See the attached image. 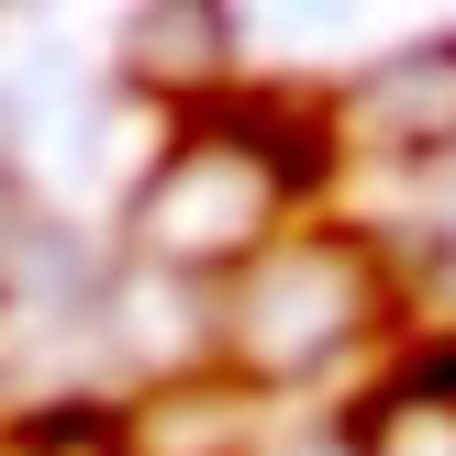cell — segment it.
<instances>
[{
    "label": "cell",
    "mask_w": 456,
    "mask_h": 456,
    "mask_svg": "<svg viewBox=\"0 0 456 456\" xmlns=\"http://www.w3.org/2000/svg\"><path fill=\"white\" fill-rule=\"evenodd\" d=\"M0 456H123L111 445V401H34V412L0 423Z\"/></svg>",
    "instance_id": "8992f818"
},
{
    "label": "cell",
    "mask_w": 456,
    "mask_h": 456,
    "mask_svg": "<svg viewBox=\"0 0 456 456\" xmlns=\"http://www.w3.org/2000/svg\"><path fill=\"white\" fill-rule=\"evenodd\" d=\"M334 145L356 156H456V34L390 45L379 67H356L334 101Z\"/></svg>",
    "instance_id": "3957f363"
},
{
    "label": "cell",
    "mask_w": 456,
    "mask_h": 456,
    "mask_svg": "<svg viewBox=\"0 0 456 456\" xmlns=\"http://www.w3.org/2000/svg\"><path fill=\"white\" fill-rule=\"evenodd\" d=\"M111 445L123 456H256V390L223 368L156 379V390L111 401Z\"/></svg>",
    "instance_id": "5b68a950"
},
{
    "label": "cell",
    "mask_w": 456,
    "mask_h": 456,
    "mask_svg": "<svg viewBox=\"0 0 456 456\" xmlns=\"http://www.w3.org/2000/svg\"><path fill=\"white\" fill-rule=\"evenodd\" d=\"M379 312H390V267L368 234H289L234 267V289L212 312V356L245 390H289V379L334 368Z\"/></svg>",
    "instance_id": "6da1fadb"
},
{
    "label": "cell",
    "mask_w": 456,
    "mask_h": 456,
    "mask_svg": "<svg viewBox=\"0 0 456 456\" xmlns=\"http://www.w3.org/2000/svg\"><path fill=\"white\" fill-rule=\"evenodd\" d=\"M123 89H145L167 111H212L234 89V12H212V0L123 12Z\"/></svg>",
    "instance_id": "277c9868"
},
{
    "label": "cell",
    "mask_w": 456,
    "mask_h": 456,
    "mask_svg": "<svg viewBox=\"0 0 456 456\" xmlns=\"http://www.w3.org/2000/svg\"><path fill=\"white\" fill-rule=\"evenodd\" d=\"M279 456H368V435H356V423H312V435H289Z\"/></svg>",
    "instance_id": "52a82bcc"
},
{
    "label": "cell",
    "mask_w": 456,
    "mask_h": 456,
    "mask_svg": "<svg viewBox=\"0 0 456 456\" xmlns=\"http://www.w3.org/2000/svg\"><path fill=\"white\" fill-rule=\"evenodd\" d=\"M279 212H289L279 178H267L234 134H212V123H178L167 145H156V167L123 190L134 256L167 267V279H212V267L267 256V223H279Z\"/></svg>",
    "instance_id": "7a4b0ae2"
}]
</instances>
